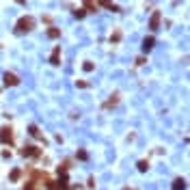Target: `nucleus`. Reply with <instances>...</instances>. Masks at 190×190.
<instances>
[{
    "label": "nucleus",
    "mask_w": 190,
    "mask_h": 190,
    "mask_svg": "<svg viewBox=\"0 0 190 190\" xmlns=\"http://www.w3.org/2000/svg\"><path fill=\"white\" fill-rule=\"evenodd\" d=\"M33 26H35V19L33 17H22L19 22H17V33H28V30H33Z\"/></svg>",
    "instance_id": "f257e3e1"
},
{
    "label": "nucleus",
    "mask_w": 190,
    "mask_h": 190,
    "mask_svg": "<svg viewBox=\"0 0 190 190\" xmlns=\"http://www.w3.org/2000/svg\"><path fill=\"white\" fill-rule=\"evenodd\" d=\"M158 24H160V13L156 11V13H153V17H151V22H149V26H151V30H156V28H158Z\"/></svg>",
    "instance_id": "f03ea898"
},
{
    "label": "nucleus",
    "mask_w": 190,
    "mask_h": 190,
    "mask_svg": "<svg viewBox=\"0 0 190 190\" xmlns=\"http://www.w3.org/2000/svg\"><path fill=\"white\" fill-rule=\"evenodd\" d=\"M0 138H2L5 142H11V130H7V128H5V130H2V134H0Z\"/></svg>",
    "instance_id": "7ed1b4c3"
},
{
    "label": "nucleus",
    "mask_w": 190,
    "mask_h": 190,
    "mask_svg": "<svg viewBox=\"0 0 190 190\" xmlns=\"http://www.w3.org/2000/svg\"><path fill=\"white\" fill-rule=\"evenodd\" d=\"M151 47H153V39H151V37L142 41V50H145V52H147V50H151Z\"/></svg>",
    "instance_id": "20e7f679"
},
{
    "label": "nucleus",
    "mask_w": 190,
    "mask_h": 190,
    "mask_svg": "<svg viewBox=\"0 0 190 190\" xmlns=\"http://www.w3.org/2000/svg\"><path fill=\"white\" fill-rule=\"evenodd\" d=\"M100 5H104V7H108V9H112V11H119V7L117 5H112L110 0H100Z\"/></svg>",
    "instance_id": "39448f33"
},
{
    "label": "nucleus",
    "mask_w": 190,
    "mask_h": 190,
    "mask_svg": "<svg viewBox=\"0 0 190 190\" xmlns=\"http://www.w3.org/2000/svg\"><path fill=\"white\" fill-rule=\"evenodd\" d=\"M5 82H7V84H17V78H15L13 74H7V76H5Z\"/></svg>",
    "instance_id": "423d86ee"
},
{
    "label": "nucleus",
    "mask_w": 190,
    "mask_h": 190,
    "mask_svg": "<svg viewBox=\"0 0 190 190\" xmlns=\"http://www.w3.org/2000/svg\"><path fill=\"white\" fill-rule=\"evenodd\" d=\"M186 188V181L184 179H175V186H173V190H184Z\"/></svg>",
    "instance_id": "0eeeda50"
},
{
    "label": "nucleus",
    "mask_w": 190,
    "mask_h": 190,
    "mask_svg": "<svg viewBox=\"0 0 190 190\" xmlns=\"http://www.w3.org/2000/svg\"><path fill=\"white\" fill-rule=\"evenodd\" d=\"M58 54H61V47H56L52 52V65H58Z\"/></svg>",
    "instance_id": "6e6552de"
},
{
    "label": "nucleus",
    "mask_w": 190,
    "mask_h": 190,
    "mask_svg": "<svg viewBox=\"0 0 190 190\" xmlns=\"http://www.w3.org/2000/svg\"><path fill=\"white\" fill-rule=\"evenodd\" d=\"M47 35H50V37H58V30H56V28H50V30H47Z\"/></svg>",
    "instance_id": "1a4fd4ad"
},
{
    "label": "nucleus",
    "mask_w": 190,
    "mask_h": 190,
    "mask_svg": "<svg viewBox=\"0 0 190 190\" xmlns=\"http://www.w3.org/2000/svg\"><path fill=\"white\" fill-rule=\"evenodd\" d=\"M110 39H112V41H119V39H121V33H119V30H117V33H114V35H112Z\"/></svg>",
    "instance_id": "9d476101"
},
{
    "label": "nucleus",
    "mask_w": 190,
    "mask_h": 190,
    "mask_svg": "<svg viewBox=\"0 0 190 190\" xmlns=\"http://www.w3.org/2000/svg\"><path fill=\"white\" fill-rule=\"evenodd\" d=\"M76 17H84V9H78L76 11Z\"/></svg>",
    "instance_id": "9b49d317"
},
{
    "label": "nucleus",
    "mask_w": 190,
    "mask_h": 190,
    "mask_svg": "<svg viewBox=\"0 0 190 190\" xmlns=\"http://www.w3.org/2000/svg\"><path fill=\"white\" fill-rule=\"evenodd\" d=\"M15 2H17V5H24V2H26V0H15Z\"/></svg>",
    "instance_id": "f8f14e48"
}]
</instances>
